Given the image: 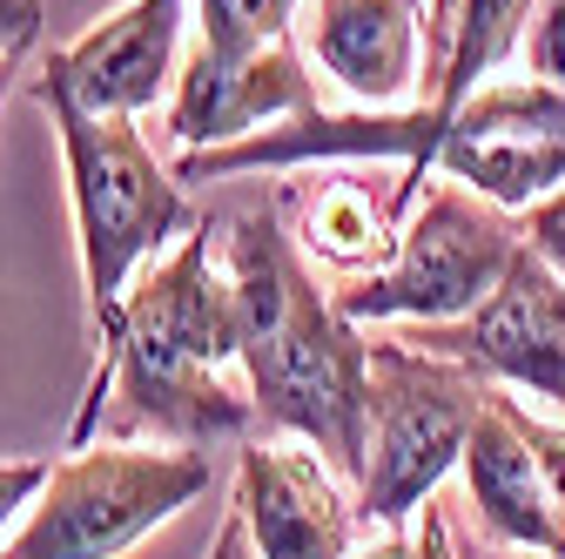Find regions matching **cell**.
<instances>
[{"label": "cell", "mask_w": 565, "mask_h": 559, "mask_svg": "<svg viewBox=\"0 0 565 559\" xmlns=\"http://www.w3.org/2000/svg\"><path fill=\"white\" fill-rule=\"evenodd\" d=\"M532 452H539V472H545V485H552V506H558V519H565V425H552V418L532 411Z\"/></svg>", "instance_id": "19"}, {"label": "cell", "mask_w": 565, "mask_h": 559, "mask_svg": "<svg viewBox=\"0 0 565 559\" xmlns=\"http://www.w3.org/2000/svg\"><path fill=\"white\" fill-rule=\"evenodd\" d=\"M431 0H310L297 48L343 108H417Z\"/></svg>", "instance_id": "12"}, {"label": "cell", "mask_w": 565, "mask_h": 559, "mask_svg": "<svg viewBox=\"0 0 565 559\" xmlns=\"http://www.w3.org/2000/svg\"><path fill=\"white\" fill-rule=\"evenodd\" d=\"M95 439L175 445L202 458L216 445L269 439L243 378L236 291H230L209 209L175 250H162L128 284L108 351L88 358V384L75 404V425H67V445H95Z\"/></svg>", "instance_id": "1"}, {"label": "cell", "mask_w": 565, "mask_h": 559, "mask_svg": "<svg viewBox=\"0 0 565 559\" xmlns=\"http://www.w3.org/2000/svg\"><path fill=\"white\" fill-rule=\"evenodd\" d=\"M21 67H28V61H14V54H0V102H8V82L21 75Z\"/></svg>", "instance_id": "23"}, {"label": "cell", "mask_w": 565, "mask_h": 559, "mask_svg": "<svg viewBox=\"0 0 565 559\" xmlns=\"http://www.w3.org/2000/svg\"><path fill=\"white\" fill-rule=\"evenodd\" d=\"M519 230H525V243L565 276V189H552V196H539L525 217H519Z\"/></svg>", "instance_id": "17"}, {"label": "cell", "mask_w": 565, "mask_h": 559, "mask_svg": "<svg viewBox=\"0 0 565 559\" xmlns=\"http://www.w3.org/2000/svg\"><path fill=\"white\" fill-rule=\"evenodd\" d=\"M47 34V0H0V54L28 61Z\"/></svg>", "instance_id": "18"}, {"label": "cell", "mask_w": 565, "mask_h": 559, "mask_svg": "<svg viewBox=\"0 0 565 559\" xmlns=\"http://www.w3.org/2000/svg\"><path fill=\"white\" fill-rule=\"evenodd\" d=\"M424 182L431 176H417V169L377 176V162H330V169H297L276 189V202H282V223H290L297 250L317 270H330L337 284H350V276H371L391 263Z\"/></svg>", "instance_id": "11"}, {"label": "cell", "mask_w": 565, "mask_h": 559, "mask_svg": "<svg viewBox=\"0 0 565 559\" xmlns=\"http://www.w3.org/2000/svg\"><path fill=\"white\" fill-rule=\"evenodd\" d=\"M34 102L54 122L61 176H67V217H75V256H82V310H88V358L108 351L121 324L128 284L162 250H175L202 209L189 202V182L162 169L156 143L128 115H88L67 95L34 88Z\"/></svg>", "instance_id": "3"}, {"label": "cell", "mask_w": 565, "mask_h": 559, "mask_svg": "<svg viewBox=\"0 0 565 559\" xmlns=\"http://www.w3.org/2000/svg\"><path fill=\"white\" fill-rule=\"evenodd\" d=\"M519 250H525V230L512 209L471 196L451 176H431L417 209L404 217L391 263L371 276H350V284H330V297L358 330L364 324H458L499 291V276L512 270Z\"/></svg>", "instance_id": "5"}, {"label": "cell", "mask_w": 565, "mask_h": 559, "mask_svg": "<svg viewBox=\"0 0 565 559\" xmlns=\"http://www.w3.org/2000/svg\"><path fill=\"white\" fill-rule=\"evenodd\" d=\"M350 559H417V532H377V539H364Z\"/></svg>", "instance_id": "22"}, {"label": "cell", "mask_w": 565, "mask_h": 559, "mask_svg": "<svg viewBox=\"0 0 565 559\" xmlns=\"http://www.w3.org/2000/svg\"><path fill=\"white\" fill-rule=\"evenodd\" d=\"M404 337H417L424 351H445L458 365H471L484 384L519 391V398H545L565 411V276L525 243L512 256V270L499 276L471 317L458 324H411Z\"/></svg>", "instance_id": "7"}, {"label": "cell", "mask_w": 565, "mask_h": 559, "mask_svg": "<svg viewBox=\"0 0 565 559\" xmlns=\"http://www.w3.org/2000/svg\"><path fill=\"white\" fill-rule=\"evenodd\" d=\"M491 384L445 358L424 351L417 337H371V418H364V478L358 506L384 532H411L417 513L438 499V485L465 465L471 425L484 411Z\"/></svg>", "instance_id": "4"}, {"label": "cell", "mask_w": 565, "mask_h": 559, "mask_svg": "<svg viewBox=\"0 0 565 559\" xmlns=\"http://www.w3.org/2000/svg\"><path fill=\"white\" fill-rule=\"evenodd\" d=\"M54 478V458H0V552H8V539L21 532V519L34 513L41 485Z\"/></svg>", "instance_id": "15"}, {"label": "cell", "mask_w": 565, "mask_h": 559, "mask_svg": "<svg viewBox=\"0 0 565 559\" xmlns=\"http://www.w3.org/2000/svg\"><path fill=\"white\" fill-rule=\"evenodd\" d=\"M458 472H465L471 513H478V526H484L491 546H512V552H532V559H565V519H558L552 485L539 472L532 404L519 391L491 384Z\"/></svg>", "instance_id": "13"}, {"label": "cell", "mask_w": 565, "mask_h": 559, "mask_svg": "<svg viewBox=\"0 0 565 559\" xmlns=\"http://www.w3.org/2000/svg\"><path fill=\"white\" fill-rule=\"evenodd\" d=\"M209 493V458L175 445H75L0 559H121Z\"/></svg>", "instance_id": "6"}, {"label": "cell", "mask_w": 565, "mask_h": 559, "mask_svg": "<svg viewBox=\"0 0 565 559\" xmlns=\"http://www.w3.org/2000/svg\"><path fill=\"white\" fill-rule=\"evenodd\" d=\"M519 61H525L532 82L565 88V0H539V14H532V28H525Z\"/></svg>", "instance_id": "16"}, {"label": "cell", "mask_w": 565, "mask_h": 559, "mask_svg": "<svg viewBox=\"0 0 565 559\" xmlns=\"http://www.w3.org/2000/svg\"><path fill=\"white\" fill-rule=\"evenodd\" d=\"M303 14H310V0H189L195 48L209 54H256L276 41H297Z\"/></svg>", "instance_id": "14"}, {"label": "cell", "mask_w": 565, "mask_h": 559, "mask_svg": "<svg viewBox=\"0 0 565 559\" xmlns=\"http://www.w3.org/2000/svg\"><path fill=\"white\" fill-rule=\"evenodd\" d=\"M310 108H330V102H323V75L297 41H276L256 54H209L189 41L175 95H169V135L182 156H202V149L249 143V135L297 122Z\"/></svg>", "instance_id": "9"}, {"label": "cell", "mask_w": 565, "mask_h": 559, "mask_svg": "<svg viewBox=\"0 0 565 559\" xmlns=\"http://www.w3.org/2000/svg\"><path fill=\"white\" fill-rule=\"evenodd\" d=\"M182 28H189V0H121L115 14L82 28L67 48H47V61L34 67V88L67 95L88 115L141 122L162 95H175Z\"/></svg>", "instance_id": "8"}, {"label": "cell", "mask_w": 565, "mask_h": 559, "mask_svg": "<svg viewBox=\"0 0 565 559\" xmlns=\"http://www.w3.org/2000/svg\"><path fill=\"white\" fill-rule=\"evenodd\" d=\"M202 559H256V546H249V532H243V519H236V513L216 526V539H209V552H202Z\"/></svg>", "instance_id": "21"}, {"label": "cell", "mask_w": 565, "mask_h": 559, "mask_svg": "<svg viewBox=\"0 0 565 559\" xmlns=\"http://www.w3.org/2000/svg\"><path fill=\"white\" fill-rule=\"evenodd\" d=\"M256 559H350L364 506L303 439H249L236 452V506Z\"/></svg>", "instance_id": "10"}, {"label": "cell", "mask_w": 565, "mask_h": 559, "mask_svg": "<svg viewBox=\"0 0 565 559\" xmlns=\"http://www.w3.org/2000/svg\"><path fill=\"white\" fill-rule=\"evenodd\" d=\"M223 243V270L236 291L243 378L269 439H303L323 465L358 485L364 478V418H371V337L350 324L297 250L276 189L209 217Z\"/></svg>", "instance_id": "2"}, {"label": "cell", "mask_w": 565, "mask_h": 559, "mask_svg": "<svg viewBox=\"0 0 565 559\" xmlns=\"http://www.w3.org/2000/svg\"><path fill=\"white\" fill-rule=\"evenodd\" d=\"M417 559H458V546H451V519H445L438 499L417 513Z\"/></svg>", "instance_id": "20"}]
</instances>
